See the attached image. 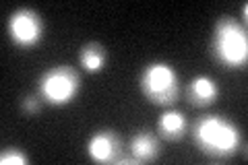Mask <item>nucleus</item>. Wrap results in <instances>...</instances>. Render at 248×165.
Masks as SVG:
<instances>
[{
  "label": "nucleus",
  "instance_id": "obj_7",
  "mask_svg": "<svg viewBox=\"0 0 248 165\" xmlns=\"http://www.w3.org/2000/svg\"><path fill=\"white\" fill-rule=\"evenodd\" d=\"M219 93H221L219 85L207 75H197L186 87V97L195 107H207L215 104Z\"/></svg>",
  "mask_w": 248,
  "mask_h": 165
},
{
  "label": "nucleus",
  "instance_id": "obj_1",
  "mask_svg": "<svg viewBox=\"0 0 248 165\" xmlns=\"http://www.w3.org/2000/svg\"><path fill=\"white\" fill-rule=\"evenodd\" d=\"M192 143L203 155L211 159H230L242 143L238 126L226 116H203L192 126Z\"/></svg>",
  "mask_w": 248,
  "mask_h": 165
},
{
  "label": "nucleus",
  "instance_id": "obj_4",
  "mask_svg": "<svg viewBox=\"0 0 248 165\" xmlns=\"http://www.w3.org/2000/svg\"><path fill=\"white\" fill-rule=\"evenodd\" d=\"M79 91H81V76L68 64L50 66L40 76V83H37V93H40L42 101L54 107H64L73 104L77 95H79Z\"/></svg>",
  "mask_w": 248,
  "mask_h": 165
},
{
  "label": "nucleus",
  "instance_id": "obj_11",
  "mask_svg": "<svg viewBox=\"0 0 248 165\" xmlns=\"http://www.w3.org/2000/svg\"><path fill=\"white\" fill-rule=\"evenodd\" d=\"M0 163L2 165H27L29 157L25 151H21L17 147H6L2 153H0Z\"/></svg>",
  "mask_w": 248,
  "mask_h": 165
},
{
  "label": "nucleus",
  "instance_id": "obj_12",
  "mask_svg": "<svg viewBox=\"0 0 248 165\" xmlns=\"http://www.w3.org/2000/svg\"><path fill=\"white\" fill-rule=\"evenodd\" d=\"M42 104H44V101H42V97H40V95H37V97L29 95V97H25V99H23L21 107L25 109L27 114H37V112H40V107H42Z\"/></svg>",
  "mask_w": 248,
  "mask_h": 165
},
{
  "label": "nucleus",
  "instance_id": "obj_5",
  "mask_svg": "<svg viewBox=\"0 0 248 165\" xmlns=\"http://www.w3.org/2000/svg\"><path fill=\"white\" fill-rule=\"evenodd\" d=\"M6 31L15 45L29 50L44 39V19L33 9H17L6 21Z\"/></svg>",
  "mask_w": 248,
  "mask_h": 165
},
{
  "label": "nucleus",
  "instance_id": "obj_10",
  "mask_svg": "<svg viewBox=\"0 0 248 165\" xmlns=\"http://www.w3.org/2000/svg\"><path fill=\"white\" fill-rule=\"evenodd\" d=\"M79 64L83 66V70H87L91 75L102 73L108 64V50L97 42L85 44L79 52Z\"/></svg>",
  "mask_w": 248,
  "mask_h": 165
},
{
  "label": "nucleus",
  "instance_id": "obj_3",
  "mask_svg": "<svg viewBox=\"0 0 248 165\" xmlns=\"http://www.w3.org/2000/svg\"><path fill=\"white\" fill-rule=\"evenodd\" d=\"M139 89L153 105H172L180 95L176 68L164 60L149 62L139 75Z\"/></svg>",
  "mask_w": 248,
  "mask_h": 165
},
{
  "label": "nucleus",
  "instance_id": "obj_6",
  "mask_svg": "<svg viewBox=\"0 0 248 165\" xmlns=\"http://www.w3.org/2000/svg\"><path fill=\"white\" fill-rule=\"evenodd\" d=\"M87 157L93 163H135L133 157H124V149L114 130H97L87 140Z\"/></svg>",
  "mask_w": 248,
  "mask_h": 165
},
{
  "label": "nucleus",
  "instance_id": "obj_8",
  "mask_svg": "<svg viewBox=\"0 0 248 165\" xmlns=\"http://www.w3.org/2000/svg\"><path fill=\"white\" fill-rule=\"evenodd\" d=\"M188 132V120L182 112L176 109H168L159 116L157 120V135L166 140H180Z\"/></svg>",
  "mask_w": 248,
  "mask_h": 165
},
{
  "label": "nucleus",
  "instance_id": "obj_2",
  "mask_svg": "<svg viewBox=\"0 0 248 165\" xmlns=\"http://www.w3.org/2000/svg\"><path fill=\"white\" fill-rule=\"evenodd\" d=\"M211 54L226 68H244L248 62V35L242 23L228 15L217 21L211 39Z\"/></svg>",
  "mask_w": 248,
  "mask_h": 165
},
{
  "label": "nucleus",
  "instance_id": "obj_9",
  "mask_svg": "<svg viewBox=\"0 0 248 165\" xmlns=\"http://www.w3.org/2000/svg\"><path fill=\"white\" fill-rule=\"evenodd\" d=\"M130 155L135 163H151L159 157V140L147 130L137 132L130 138Z\"/></svg>",
  "mask_w": 248,
  "mask_h": 165
}]
</instances>
